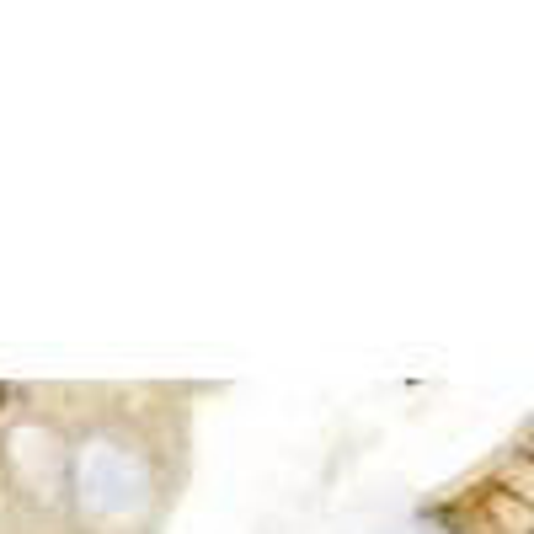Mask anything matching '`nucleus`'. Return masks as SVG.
<instances>
[{"label": "nucleus", "instance_id": "obj_1", "mask_svg": "<svg viewBox=\"0 0 534 534\" xmlns=\"http://www.w3.org/2000/svg\"><path fill=\"white\" fill-rule=\"evenodd\" d=\"M6 401H11V390H6V385H0V406H6Z\"/></svg>", "mask_w": 534, "mask_h": 534}]
</instances>
